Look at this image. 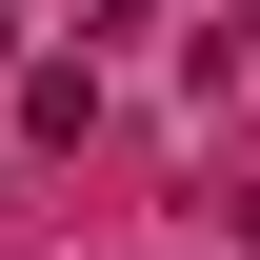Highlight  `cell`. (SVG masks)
<instances>
[{
	"label": "cell",
	"mask_w": 260,
	"mask_h": 260,
	"mask_svg": "<svg viewBox=\"0 0 260 260\" xmlns=\"http://www.w3.org/2000/svg\"><path fill=\"white\" fill-rule=\"evenodd\" d=\"M200 60H220V80H260V0H220V40H200Z\"/></svg>",
	"instance_id": "6da1fadb"
},
{
	"label": "cell",
	"mask_w": 260,
	"mask_h": 260,
	"mask_svg": "<svg viewBox=\"0 0 260 260\" xmlns=\"http://www.w3.org/2000/svg\"><path fill=\"white\" fill-rule=\"evenodd\" d=\"M80 20H140V0H80Z\"/></svg>",
	"instance_id": "7a4b0ae2"
}]
</instances>
